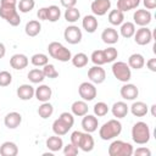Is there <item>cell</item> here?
<instances>
[{
	"mask_svg": "<svg viewBox=\"0 0 156 156\" xmlns=\"http://www.w3.org/2000/svg\"><path fill=\"white\" fill-rule=\"evenodd\" d=\"M122 132V123L117 119V118H112L108 119L107 122H105L100 129H99V136L102 140H112L116 136H118Z\"/></svg>",
	"mask_w": 156,
	"mask_h": 156,
	"instance_id": "6da1fadb",
	"label": "cell"
},
{
	"mask_svg": "<svg viewBox=\"0 0 156 156\" xmlns=\"http://www.w3.org/2000/svg\"><path fill=\"white\" fill-rule=\"evenodd\" d=\"M150 136H151V132L146 122L139 121L134 123V126L132 127V139L135 144L138 145L147 144L150 140Z\"/></svg>",
	"mask_w": 156,
	"mask_h": 156,
	"instance_id": "7a4b0ae2",
	"label": "cell"
},
{
	"mask_svg": "<svg viewBox=\"0 0 156 156\" xmlns=\"http://www.w3.org/2000/svg\"><path fill=\"white\" fill-rule=\"evenodd\" d=\"M48 52L52 58H55L60 62H67L72 58L71 50L67 49L65 45H62L58 41H51L48 45Z\"/></svg>",
	"mask_w": 156,
	"mask_h": 156,
	"instance_id": "3957f363",
	"label": "cell"
},
{
	"mask_svg": "<svg viewBox=\"0 0 156 156\" xmlns=\"http://www.w3.org/2000/svg\"><path fill=\"white\" fill-rule=\"evenodd\" d=\"M111 71H112L113 77L117 80L122 82V83H127L132 78V68L128 66L127 62H123V61L113 62L112 67H111Z\"/></svg>",
	"mask_w": 156,
	"mask_h": 156,
	"instance_id": "277c9868",
	"label": "cell"
},
{
	"mask_svg": "<svg viewBox=\"0 0 156 156\" xmlns=\"http://www.w3.org/2000/svg\"><path fill=\"white\" fill-rule=\"evenodd\" d=\"M133 146L130 143L123 140H113L108 146V155L110 156H132L133 155Z\"/></svg>",
	"mask_w": 156,
	"mask_h": 156,
	"instance_id": "5b68a950",
	"label": "cell"
},
{
	"mask_svg": "<svg viewBox=\"0 0 156 156\" xmlns=\"http://www.w3.org/2000/svg\"><path fill=\"white\" fill-rule=\"evenodd\" d=\"M0 17L12 27H17L21 23L18 10L13 6H0Z\"/></svg>",
	"mask_w": 156,
	"mask_h": 156,
	"instance_id": "8992f818",
	"label": "cell"
},
{
	"mask_svg": "<svg viewBox=\"0 0 156 156\" xmlns=\"http://www.w3.org/2000/svg\"><path fill=\"white\" fill-rule=\"evenodd\" d=\"M78 94L84 101H93L98 95V89L91 82H83L78 87Z\"/></svg>",
	"mask_w": 156,
	"mask_h": 156,
	"instance_id": "52a82bcc",
	"label": "cell"
},
{
	"mask_svg": "<svg viewBox=\"0 0 156 156\" xmlns=\"http://www.w3.org/2000/svg\"><path fill=\"white\" fill-rule=\"evenodd\" d=\"M63 38L68 44H72V45L79 44L82 41V38H83L82 29L78 26L71 24V26L66 27V29L63 32Z\"/></svg>",
	"mask_w": 156,
	"mask_h": 156,
	"instance_id": "ba28073f",
	"label": "cell"
},
{
	"mask_svg": "<svg viewBox=\"0 0 156 156\" xmlns=\"http://www.w3.org/2000/svg\"><path fill=\"white\" fill-rule=\"evenodd\" d=\"M133 20H134L133 22L134 24L139 27H147L152 21V15L150 10L139 9V10H135V12L133 13Z\"/></svg>",
	"mask_w": 156,
	"mask_h": 156,
	"instance_id": "9c48e42d",
	"label": "cell"
},
{
	"mask_svg": "<svg viewBox=\"0 0 156 156\" xmlns=\"http://www.w3.org/2000/svg\"><path fill=\"white\" fill-rule=\"evenodd\" d=\"M133 37H134V41L140 46L147 45L152 41V32L147 27H140L139 29L135 30Z\"/></svg>",
	"mask_w": 156,
	"mask_h": 156,
	"instance_id": "30bf717a",
	"label": "cell"
},
{
	"mask_svg": "<svg viewBox=\"0 0 156 156\" xmlns=\"http://www.w3.org/2000/svg\"><path fill=\"white\" fill-rule=\"evenodd\" d=\"M90 10L94 16H104L111 10V0H93Z\"/></svg>",
	"mask_w": 156,
	"mask_h": 156,
	"instance_id": "8fae6325",
	"label": "cell"
},
{
	"mask_svg": "<svg viewBox=\"0 0 156 156\" xmlns=\"http://www.w3.org/2000/svg\"><path fill=\"white\" fill-rule=\"evenodd\" d=\"M88 78L94 84H101L106 79V72L101 66L94 65L88 69Z\"/></svg>",
	"mask_w": 156,
	"mask_h": 156,
	"instance_id": "7c38bea8",
	"label": "cell"
},
{
	"mask_svg": "<svg viewBox=\"0 0 156 156\" xmlns=\"http://www.w3.org/2000/svg\"><path fill=\"white\" fill-rule=\"evenodd\" d=\"M119 94H121L122 99H124L127 101H134L139 95V89L136 88V85L127 82L121 87Z\"/></svg>",
	"mask_w": 156,
	"mask_h": 156,
	"instance_id": "4fadbf2b",
	"label": "cell"
},
{
	"mask_svg": "<svg viewBox=\"0 0 156 156\" xmlns=\"http://www.w3.org/2000/svg\"><path fill=\"white\" fill-rule=\"evenodd\" d=\"M99 127V119L95 115H84L82 118V128L84 132L88 133H94L95 130H98Z\"/></svg>",
	"mask_w": 156,
	"mask_h": 156,
	"instance_id": "5bb4252c",
	"label": "cell"
},
{
	"mask_svg": "<svg viewBox=\"0 0 156 156\" xmlns=\"http://www.w3.org/2000/svg\"><path fill=\"white\" fill-rule=\"evenodd\" d=\"M21 123H22V115L16 111L9 112L4 118V124L9 129H16L17 127H20Z\"/></svg>",
	"mask_w": 156,
	"mask_h": 156,
	"instance_id": "9a60e30c",
	"label": "cell"
},
{
	"mask_svg": "<svg viewBox=\"0 0 156 156\" xmlns=\"http://www.w3.org/2000/svg\"><path fill=\"white\" fill-rule=\"evenodd\" d=\"M28 63H29V60L24 54H15L10 58V66L17 71L24 69L28 66Z\"/></svg>",
	"mask_w": 156,
	"mask_h": 156,
	"instance_id": "2e32d148",
	"label": "cell"
},
{
	"mask_svg": "<svg viewBox=\"0 0 156 156\" xmlns=\"http://www.w3.org/2000/svg\"><path fill=\"white\" fill-rule=\"evenodd\" d=\"M94 146H95V141H94V138L91 136V133L83 132L78 144V149H80L84 152H90L94 149Z\"/></svg>",
	"mask_w": 156,
	"mask_h": 156,
	"instance_id": "e0dca14e",
	"label": "cell"
},
{
	"mask_svg": "<svg viewBox=\"0 0 156 156\" xmlns=\"http://www.w3.org/2000/svg\"><path fill=\"white\" fill-rule=\"evenodd\" d=\"M101 39H102V41H104L105 44H107V45H113V44H116V43L119 40V33H118L115 28L107 27V28H105V29L102 30V33H101Z\"/></svg>",
	"mask_w": 156,
	"mask_h": 156,
	"instance_id": "ac0fdd59",
	"label": "cell"
},
{
	"mask_svg": "<svg viewBox=\"0 0 156 156\" xmlns=\"http://www.w3.org/2000/svg\"><path fill=\"white\" fill-rule=\"evenodd\" d=\"M34 96L38 101L40 102H46L51 99L52 96V90L49 85L46 84H40L38 88H35V91H34Z\"/></svg>",
	"mask_w": 156,
	"mask_h": 156,
	"instance_id": "d6986e66",
	"label": "cell"
},
{
	"mask_svg": "<svg viewBox=\"0 0 156 156\" xmlns=\"http://www.w3.org/2000/svg\"><path fill=\"white\" fill-rule=\"evenodd\" d=\"M34 91H35V88L33 85H30V84H21L17 88L16 94L20 98V100L28 101L34 96Z\"/></svg>",
	"mask_w": 156,
	"mask_h": 156,
	"instance_id": "ffe728a7",
	"label": "cell"
},
{
	"mask_svg": "<svg viewBox=\"0 0 156 156\" xmlns=\"http://www.w3.org/2000/svg\"><path fill=\"white\" fill-rule=\"evenodd\" d=\"M99 21L94 15H87L82 20V27L87 33H94L98 29Z\"/></svg>",
	"mask_w": 156,
	"mask_h": 156,
	"instance_id": "44dd1931",
	"label": "cell"
},
{
	"mask_svg": "<svg viewBox=\"0 0 156 156\" xmlns=\"http://www.w3.org/2000/svg\"><path fill=\"white\" fill-rule=\"evenodd\" d=\"M111 112H112L113 117H116L117 119L124 118L128 115V112H129V106L124 101H117V102H115L112 105Z\"/></svg>",
	"mask_w": 156,
	"mask_h": 156,
	"instance_id": "7402d4cb",
	"label": "cell"
},
{
	"mask_svg": "<svg viewBox=\"0 0 156 156\" xmlns=\"http://www.w3.org/2000/svg\"><path fill=\"white\" fill-rule=\"evenodd\" d=\"M89 111L88 104L84 100H77L71 105V112L73 113V116L77 117H83L84 115H87Z\"/></svg>",
	"mask_w": 156,
	"mask_h": 156,
	"instance_id": "603a6c76",
	"label": "cell"
},
{
	"mask_svg": "<svg viewBox=\"0 0 156 156\" xmlns=\"http://www.w3.org/2000/svg\"><path fill=\"white\" fill-rule=\"evenodd\" d=\"M129 110H130L133 116H135V117H144L149 112V106L144 101H134L132 104V106L129 107Z\"/></svg>",
	"mask_w": 156,
	"mask_h": 156,
	"instance_id": "cb8c5ba5",
	"label": "cell"
},
{
	"mask_svg": "<svg viewBox=\"0 0 156 156\" xmlns=\"http://www.w3.org/2000/svg\"><path fill=\"white\" fill-rule=\"evenodd\" d=\"M46 147L51 151V152H57L60 150H62L63 147V140L60 135H52V136H49L46 139Z\"/></svg>",
	"mask_w": 156,
	"mask_h": 156,
	"instance_id": "d4e9b609",
	"label": "cell"
},
{
	"mask_svg": "<svg viewBox=\"0 0 156 156\" xmlns=\"http://www.w3.org/2000/svg\"><path fill=\"white\" fill-rule=\"evenodd\" d=\"M18 146L13 141H4L0 145V155L1 156H17Z\"/></svg>",
	"mask_w": 156,
	"mask_h": 156,
	"instance_id": "484cf974",
	"label": "cell"
},
{
	"mask_svg": "<svg viewBox=\"0 0 156 156\" xmlns=\"http://www.w3.org/2000/svg\"><path fill=\"white\" fill-rule=\"evenodd\" d=\"M128 66L133 69H141L145 66V58L141 54L134 52L128 57Z\"/></svg>",
	"mask_w": 156,
	"mask_h": 156,
	"instance_id": "4316f807",
	"label": "cell"
},
{
	"mask_svg": "<svg viewBox=\"0 0 156 156\" xmlns=\"http://www.w3.org/2000/svg\"><path fill=\"white\" fill-rule=\"evenodd\" d=\"M72 127L71 126H68L65 121H62L60 117L58 118H56L54 122H52V132L56 134V135H66L68 132H69V129H71Z\"/></svg>",
	"mask_w": 156,
	"mask_h": 156,
	"instance_id": "83f0119b",
	"label": "cell"
},
{
	"mask_svg": "<svg viewBox=\"0 0 156 156\" xmlns=\"http://www.w3.org/2000/svg\"><path fill=\"white\" fill-rule=\"evenodd\" d=\"M41 30V24H40V21L38 20H30L26 23V27H24V32L28 37H37Z\"/></svg>",
	"mask_w": 156,
	"mask_h": 156,
	"instance_id": "f1b7e54d",
	"label": "cell"
},
{
	"mask_svg": "<svg viewBox=\"0 0 156 156\" xmlns=\"http://www.w3.org/2000/svg\"><path fill=\"white\" fill-rule=\"evenodd\" d=\"M108 22L112 26H121L124 22V12L119 11L118 9L108 11Z\"/></svg>",
	"mask_w": 156,
	"mask_h": 156,
	"instance_id": "f546056e",
	"label": "cell"
},
{
	"mask_svg": "<svg viewBox=\"0 0 156 156\" xmlns=\"http://www.w3.org/2000/svg\"><path fill=\"white\" fill-rule=\"evenodd\" d=\"M140 5V0H117V7L122 12H127L136 9Z\"/></svg>",
	"mask_w": 156,
	"mask_h": 156,
	"instance_id": "4dcf8cb0",
	"label": "cell"
},
{
	"mask_svg": "<svg viewBox=\"0 0 156 156\" xmlns=\"http://www.w3.org/2000/svg\"><path fill=\"white\" fill-rule=\"evenodd\" d=\"M135 30H136V29H135V24H134L133 22L127 21V22H123V23L121 24L119 34H121L123 38L128 39V38H132V37L134 35Z\"/></svg>",
	"mask_w": 156,
	"mask_h": 156,
	"instance_id": "1f68e13d",
	"label": "cell"
},
{
	"mask_svg": "<svg viewBox=\"0 0 156 156\" xmlns=\"http://www.w3.org/2000/svg\"><path fill=\"white\" fill-rule=\"evenodd\" d=\"M63 17L65 20L68 22V23H76L79 18H80V11L74 6V7H69V9H66L65 10V13H63Z\"/></svg>",
	"mask_w": 156,
	"mask_h": 156,
	"instance_id": "d6a6232c",
	"label": "cell"
},
{
	"mask_svg": "<svg viewBox=\"0 0 156 156\" xmlns=\"http://www.w3.org/2000/svg\"><path fill=\"white\" fill-rule=\"evenodd\" d=\"M71 61H72V65H73L74 67L82 68V67H85V66L88 65L89 57H88V55L84 54V52H78V54H76L74 56H72Z\"/></svg>",
	"mask_w": 156,
	"mask_h": 156,
	"instance_id": "836d02e7",
	"label": "cell"
},
{
	"mask_svg": "<svg viewBox=\"0 0 156 156\" xmlns=\"http://www.w3.org/2000/svg\"><path fill=\"white\" fill-rule=\"evenodd\" d=\"M54 113V106L46 101V102H41V105L38 107V115L39 117H41L43 119H46L49 117H51V115Z\"/></svg>",
	"mask_w": 156,
	"mask_h": 156,
	"instance_id": "e575fe53",
	"label": "cell"
},
{
	"mask_svg": "<svg viewBox=\"0 0 156 156\" xmlns=\"http://www.w3.org/2000/svg\"><path fill=\"white\" fill-rule=\"evenodd\" d=\"M28 79L30 83L33 84H39L41 83L44 79H45V76L43 73V69H39V68H33L28 72Z\"/></svg>",
	"mask_w": 156,
	"mask_h": 156,
	"instance_id": "d590c367",
	"label": "cell"
},
{
	"mask_svg": "<svg viewBox=\"0 0 156 156\" xmlns=\"http://www.w3.org/2000/svg\"><path fill=\"white\" fill-rule=\"evenodd\" d=\"M30 63L35 67H43L45 66L46 63H49V56L43 54V52H38V54H34L32 57H30Z\"/></svg>",
	"mask_w": 156,
	"mask_h": 156,
	"instance_id": "8d00e7d4",
	"label": "cell"
},
{
	"mask_svg": "<svg viewBox=\"0 0 156 156\" xmlns=\"http://www.w3.org/2000/svg\"><path fill=\"white\" fill-rule=\"evenodd\" d=\"M48 9V18L46 21L49 22H57L61 17V10L56 5H50L46 7Z\"/></svg>",
	"mask_w": 156,
	"mask_h": 156,
	"instance_id": "74e56055",
	"label": "cell"
},
{
	"mask_svg": "<svg viewBox=\"0 0 156 156\" xmlns=\"http://www.w3.org/2000/svg\"><path fill=\"white\" fill-rule=\"evenodd\" d=\"M93 111H94V115H95L96 117H104V116H106L107 112L110 111V107H108V105H107L106 102L99 101V102H96V104L94 105Z\"/></svg>",
	"mask_w": 156,
	"mask_h": 156,
	"instance_id": "f35d334b",
	"label": "cell"
},
{
	"mask_svg": "<svg viewBox=\"0 0 156 156\" xmlns=\"http://www.w3.org/2000/svg\"><path fill=\"white\" fill-rule=\"evenodd\" d=\"M35 6L34 0H20L17 2V10L22 13H28L30 12Z\"/></svg>",
	"mask_w": 156,
	"mask_h": 156,
	"instance_id": "ab89813d",
	"label": "cell"
},
{
	"mask_svg": "<svg viewBox=\"0 0 156 156\" xmlns=\"http://www.w3.org/2000/svg\"><path fill=\"white\" fill-rule=\"evenodd\" d=\"M90 60L94 65L96 66H102L106 63V58H105V54L104 50H94L90 55Z\"/></svg>",
	"mask_w": 156,
	"mask_h": 156,
	"instance_id": "60d3db41",
	"label": "cell"
},
{
	"mask_svg": "<svg viewBox=\"0 0 156 156\" xmlns=\"http://www.w3.org/2000/svg\"><path fill=\"white\" fill-rule=\"evenodd\" d=\"M43 73H44L45 78H50V79H54V78H57L58 77L57 69L51 63H46L45 66H43Z\"/></svg>",
	"mask_w": 156,
	"mask_h": 156,
	"instance_id": "b9f144b4",
	"label": "cell"
},
{
	"mask_svg": "<svg viewBox=\"0 0 156 156\" xmlns=\"http://www.w3.org/2000/svg\"><path fill=\"white\" fill-rule=\"evenodd\" d=\"M104 54H105L106 63L115 62V60L118 57V51H117V49L113 48V46H108L107 49H105V50H104Z\"/></svg>",
	"mask_w": 156,
	"mask_h": 156,
	"instance_id": "7bdbcfd3",
	"label": "cell"
},
{
	"mask_svg": "<svg viewBox=\"0 0 156 156\" xmlns=\"http://www.w3.org/2000/svg\"><path fill=\"white\" fill-rule=\"evenodd\" d=\"M12 83V74L9 71H0V87H9Z\"/></svg>",
	"mask_w": 156,
	"mask_h": 156,
	"instance_id": "ee69618b",
	"label": "cell"
},
{
	"mask_svg": "<svg viewBox=\"0 0 156 156\" xmlns=\"http://www.w3.org/2000/svg\"><path fill=\"white\" fill-rule=\"evenodd\" d=\"M62 150H63V154H65L66 156H76V155H78V152H79V149H78L76 145H73L72 143H69V144H67V145H63Z\"/></svg>",
	"mask_w": 156,
	"mask_h": 156,
	"instance_id": "f6af8a7d",
	"label": "cell"
},
{
	"mask_svg": "<svg viewBox=\"0 0 156 156\" xmlns=\"http://www.w3.org/2000/svg\"><path fill=\"white\" fill-rule=\"evenodd\" d=\"M58 117H60L62 121H65L68 126L73 127V124H74V116H73L72 112H62Z\"/></svg>",
	"mask_w": 156,
	"mask_h": 156,
	"instance_id": "bcb514c9",
	"label": "cell"
},
{
	"mask_svg": "<svg viewBox=\"0 0 156 156\" xmlns=\"http://www.w3.org/2000/svg\"><path fill=\"white\" fill-rule=\"evenodd\" d=\"M133 154L135 156H151V150L145 146H140L136 150H133Z\"/></svg>",
	"mask_w": 156,
	"mask_h": 156,
	"instance_id": "7dc6e473",
	"label": "cell"
},
{
	"mask_svg": "<svg viewBox=\"0 0 156 156\" xmlns=\"http://www.w3.org/2000/svg\"><path fill=\"white\" fill-rule=\"evenodd\" d=\"M82 133H83V132H80V130H74V132H72V134H71V136H69L71 143H72L73 145H76L77 147H78V144H79Z\"/></svg>",
	"mask_w": 156,
	"mask_h": 156,
	"instance_id": "c3c4849f",
	"label": "cell"
},
{
	"mask_svg": "<svg viewBox=\"0 0 156 156\" xmlns=\"http://www.w3.org/2000/svg\"><path fill=\"white\" fill-rule=\"evenodd\" d=\"M37 17H38L39 21H46V18H48V9L46 7L39 9L38 12H37Z\"/></svg>",
	"mask_w": 156,
	"mask_h": 156,
	"instance_id": "681fc988",
	"label": "cell"
},
{
	"mask_svg": "<svg viewBox=\"0 0 156 156\" xmlns=\"http://www.w3.org/2000/svg\"><path fill=\"white\" fill-rule=\"evenodd\" d=\"M77 1L78 0H60L61 5L65 7V9H69V7H74L77 5Z\"/></svg>",
	"mask_w": 156,
	"mask_h": 156,
	"instance_id": "f907efd6",
	"label": "cell"
},
{
	"mask_svg": "<svg viewBox=\"0 0 156 156\" xmlns=\"http://www.w3.org/2000/svg\"><path fill=\"white\" fill-rule=\"evenodd\" d=\"M146 67L151 71V72H156V58L152 57V58H149L146 61Z\"/></svg>",
	"mask_w": 156,
	"mask_h": 156,
	"instance_id": "816d5d0a",
	"label": "cell"
},
{
	"mask_svg": "<svg viewBox=\"0 0 156 156\" xmlns=\"http://www.w3.org/2000/svg\"><path fill=\"white\" fill-rule=\"evenodd\" d=\"M143 4L146 10H154L156 7V0H143Z\"/></svg>",
	"mask_w": 156,
	"mask_h": 156,
	"instance_id": "f5cc1de1",
	"label": "cell"
},
{
	"mask_svg": "<svg viewBox=\"0 0 156 156\" xmlns=\"http://www.w3.org/2000/svg\"><path fill=\"white\" fill-rule=\"evenodd\" d=\"M0 6H13V7H17V0H0Z\"/></svg>",
	"mask_w": 156,
	"mask_h": 156,
	"instance_id": "db71d44e",
	"label": "cell"
},
{
	"mask_svg": "<svg viewBox=\"0 0 156 156\" xmlns=\"http://www.w3.org/2000/svg\"><path fill=\"white\" fill-rule=\"evenodd\" d=\"M5 54H6V48H5V45L0 41V58H2V57L5 56Z\"/></svg>",
	"mask_w": 156,
	"mask_h": 156,
	"instance_id": "11a10c76",
	"label": "cell"
},
{
	"mask_svg": "<svg viewBox=\"0 0 156 156\" xmlns=\"http://www.w3.org/2000/svg\"><path fill=\"white\" fill-rule=\"evenodd\" d=\"M155 108H156V105H152L151 106V115H152V117H155Z\"/></svg>",
	"mask_w": 156,
	"mask_h": 156,
	"instance_id": "9f6ffc18",
	"label": "cell"
}]
</instances>
